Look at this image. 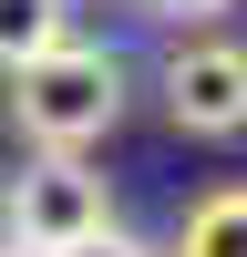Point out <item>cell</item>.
<instances>
[{
	"label": "cell",
	"mask_w": 247,
	"mask_h": 257,
	"mask_svg": "<svg viewBox=\"0 0 247 257\" xmlns=\"http://www.w3.org/2000/svg\"><path fill=\"white\" fill-rule=\"evenodd\" d=\"M62 257H155V247H144V237H124V226H93V237H72Z\"/></svg>",
	"instance_id": "obj_6"
},
{
	"label": "cell",
	"mask_w": 247,
	"mask_h": 257,
	"mask_svg": "<svg viewBox=\"0 0 247 257\" xmlns=\"http://www.w3.org/2000/svg\"><path fill=\"white\" fill-rule=\"evenodd\" d=\"M72 31V0H0V72L31 52H52V41Z\"/></svg>",
	"instance_id": "obj_5"
},
{
	"label": "cell",
	"mask_w": 247,
	"mask_h": 257,
	"mask_svg": "<svg viewBox=\"0 0 247 257\" xmlns=\"http://www.w3.org/2000/svg\"><path fill=\"white\" fill-rule=\"evenodd\" d=\"M113 123H124V52L113 41L62 31L52 52L11 62V134L21 144H41V155H93Z\"/></svg>",
	"instance_id": "obj_1"
},
{
	"label": "cell",
	"mask_w": 247,
	"mask_h": 257,
	"mask_svg": "<svg viewBox=\"0 0 247 257\" xmlns=\"http://www.w3.org/2000/svg\"><path fill=\"white\" fill-rule=\"evenodd\" d=\"M165 113L196 144H237L247 134V41H175L165 52Z\"/></svg>",
	"instance_id": "obj_3"
},
{
	"label": "cell",
	"mask_w": 247,
	"mask_h": 257,
	"mask_svg": "<svg viewBox=\"0 0 247 257\" xmlns=\"http://www.w3.org/2000/svg\"><path fill=\"white\" fill-rule=\"evenodd\" d=\"M93 226H113V196H103V175L82 155H41V144H31V165L0 175V237L62 257L72 237H93Z\"/></svg>",
	"instance_id": "obj_2"
},
{
	"label": "cell",
	"mask_w": 247,
	"mask_h": 257,
	"mask_svg": "<svg viewBox=\"0 0 247 257\" xmlns=\"http://www.w3.org/2000/svg\"><path fill=\"white\" fill-rule=\"evenodd\" d=\"M175 257H247V185H216V196H196V206H185Z\"/></svg>",
	"instance_id": "obj_4"
},
{
	"label": "cell",
	"mask_w": 247,
	"mask_h": 257,
	"mask_svg": "<svg viewBox=\"0 0 247 257\" xmlns=\"http://www.w3.org/2000/svg\"><path fill=\"white\" fill-rule=\"evenodd\" d=\"M165 21H216V11H237V0H155Z\"/></svg>",
	"instance_id": "obj_7"
},
{
	"label": "cell",
	"mask_w": 247,
	"mask_h": 257,
	"mask_svg": "<svg viewBox=\"0 0 247 257\" xmlns=\"http://www.w3.org/2000/svg\"><path fill=\"white\" fill-rule=\"evenodd\" d=\"M0 257H41V247H21V237H0Z\"/></svg>",
	"instance_id": "obj_8"
}]
</instances>
